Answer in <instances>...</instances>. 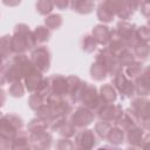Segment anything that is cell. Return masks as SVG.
Returning a JSON list of instances; mask_svg holds the SVG:
<instances>
[{"mask_svg":"<svg viewBox=\"0 0 150 150\" xmlns=\"http://www.w3.org/2000/svg\"><path fill=\"white\" fill-rule=\"evenodd\" d=\"M34 66L32 64L29 56L23 54H14L9 62L5 63V71H6V79L8 83L15 82V81H21L23 76L28 73L30 68Z\"/></svg>","mask_w":150,"mask_h":150,"instance_id":"6da1fadb","label":"cell"},{"mask_svg":"<svg viewBox=\"0 0 150 150\" xmlns=\"http://www.w3.org/2000/svg\"><path fill=\"white\" fill-rule=\"evenodd\" d=\"M36 46L33 30L26 23H18L12 35V49L14 54H23Z\"/></svg>","mask_w":150,"mask_h":150,"instance_id":"7a4b0ae2","label":"cell"},{"mask_svg":"<svg viewBox=\"0 0 150 150\" xmlns=\"http://www.w3.org/2000/svg\"><path fill=\"white\" fill-rule=\"evenodd\" d=\"M130 110L136 116L138 124L149 131L150 129V101L144 96L131 97Z\"/></svg>","mask_w":150,"mask_h":150,"instance_id":"3957f363","label":"cell"},{"mask_svg":"<svg viewBox=\"0 0 150 150\" xmlns=\"http://www.w3.org/2000/svg\"><path fill=\"white\" fill-rule=\"evenodd\" d=\"M23 128L22 118L16 114H6L0 116V137L12 141L15 134Z\"/></svg>","mask_w":150,"mask_h":150,"instance_id":"277c9868","label":"cell"},{"mask_svg":"<svg viewBox=\"0 0 150 150\" xmlns=\"http://www.w3.org/2000/svg\"><path fill=\"white\" fill-rule=\"evenodd\" d=\"M29 60L34 68L40 70L41 73H47L50 67V61H52V55L49 49L41 45V46H35L30 50Z\"/></svg>","mask_w":150,"mask_h":150,"instance_id":"5b68a950","label":"cell"},{"mask_svg":"<svg viewBox=\"0 0 150 150\" xmlns=\"http://www.w3.org/2000/svg\"><path fill=\"white\" fill-rule=\"evenodd\" d=\"M111 84H112L114 88L116 89L117 94H120V96H121L122 100L131 98V97H134V96L136 95V94H135L134 80L129 79V77L123 73V70L112 76Z\"/></svg>","mask_w":150,"mask_h":150,"instance_id":"8992f818","label":"cell"},{"mask_svg":"<svg viewBox=\"0 0 150 150\" xmlns=\"http://www.w3.org/2000/svg\"><path fill=\"white\" fill-rule=\"evenodd\" d=\"M136 28H137V26L135 23H130L127 20H121L116 25L114 30L116 32L118 38L125 43V46L129 49H131L139 42L136 36Z\"/></svg>","mask_w":150,"mask_h":150,"instance_id":"52a82bcc","label":"cell"},{"mask_svg":"<svg viewBox=\"0 0 150 150\" xmlns=\"http://www.w3.org/2000/svg\"><path fill=\"white\" fill-rule=\"evenodd\" d=\"M68 117H69V121L71 122V124L79 130V129H83V128H87L88 125H90L94 122L96 115L91 109H89L84 105H79L77 108L73 109V111L70 112V115Z\"/></svg>","mask_w":150,"mask_h":150,"instance_id":"ba28073f","label":"cell"},{"mask_svg":"<svg viewBox=\"0 0 150 150\" xmlns=\"http://www.w3.org/2000/svg\"><path fill=\"white\" fill-rule=\"evenodd\" d=\"M124 142L129 148H145L149 142V131L141 125H135L124 131Z\"/></svg>","mask_w":150,"mask_h":150,"instance_id":"9c48e42d","label":"cell"},{"mask_svg":"<svg viewBox=\"0 0 150 150\" xmlns=\"http://www.w3.org/2000/svg\"><path fill=\"white\" fill-rule=\"evenodd\" d=\"M56 117H68L73 111V103L67 97L49 95L45 102Z\"/></svg>","mask_w":150,"mask_h":150,"instance_id":"30bf717a","label":"cell"},{"mask_svg":"<svg viewBox=\"0 0 150 150\" xmlns=\"http://www.w3.org/2000/svg\"><path fill=\"white\" fill-rule=\"evenodd\" d=\"M123 108L121 104H114V103H103L98 110L95 112V115L98 117V120L110 123L111 125H116L120 121V118L123 115Z\"/></svg>","mask_w":150,"mask_h":150,"instance_id":"8fae6325","label":"cell"},{"mask_svg":"<svg viewBox=\"0 0 150 150\" xmlns=\"http://www.w3.org/2000/svg\"><path fill=\"white\" fill-rule=\"evenodd\" d=\"M95 61H98L107 70L108 75H110L111 77L114 75H116L117 73L122 71L123 70V67L120 64L118 60L116 59V56H114L107 47H103L102 49L98 50V53L96 54V57H95Z\"/></svg>","mask_w":150,"mask_h":150,"instance_id":"7c38bea8","label":"cell"},{"mask_svg":"<svg viewBox=\"0 0 150 150\" xmlns=\"http://www.w3.org/2000/svg\"><path fill=\"white\" fill-rule=\"evenodd\" d=\"M74 137H75L74 139L75 148H79V149H93L94 146L97 145L100 139L96 136L94 130L87 129V128L79 129L74 135Z\"/></svg>","mask_w":150,"mask_h":150,"instance_id":"4fadbf2b","label":"cell"},{"mask_svg":"<svg viewBox=\"0 0 150 150\" xmlns=\"http://www.w3.org/2000/svg\"><path fill=\"white\" fill-rule=\"evenodd\" d=\"M82 105L91 109L94 112H96L98 110V108L104 103L100 95H98V91H97V88L94 86V84H90L87 82L86 84V88L83 90V94L81 96V101Z\"/></svg>","mask_w":150,"mask_h":150,"instance_id":"5bb4252c","label":"cell"},{"mask_svg":"<svg viewBox=\"0 0 150 150\" xmlns=\"http://www.w3.org/2000/svg\"><path fill=\"white\" fill-rule=\"evenodd\" d=\"M68 80V94H67V98L73 103H79L81 101V96L83 94V90L86 88L87 82L82 81L80 77L75 76V75H70L67 76Z\"/></svg>","mask_w":150,"mask_h":150,"instance_id":"9a60e30c","label":"cell"},{"mask_svg":"<svg viewBox=\"0 0 150 150\" xmlns=\"http://www.w3.org/2000/svg\"><path fill=\"white\" fill-rule=\"evenodd\" d=\"M49 88H50V95L60 96V97H67L68 94V80L66 76L55 74L48 77Z\"/></svg>","mask_w":150,"mask_h":150,"instance_id":"2e32d148","label":"cell"},{"mask_svg":"<svg viewBox=\"0 0 150 150\" xmlns=\"http://www.w3.org/2000/svg\"><path fill=\"white\" fill-rule=\"evenodd\" d=\"M52 144H53V135L48 130L29 134L30 149H49Z\"/></svg>","mask_w":150,"mask_h":150,"instance_id":"e0dca14e","label":"cell"},{"mask_svg":"<svg viewBox=\"0 0 150 150\" xmlns=\"http://www.w3.org/2000/svg\"><path fill=\"white\" fill-rule=\"evenodd\" d=\"M111 8L115 16L121 20H128L134 15V11L128 6L125 0H104Z\"/></svg>","mask_w":150,"mask_h":150,"instance_id":"ac0fdd59","label":"cell"},{"mask_svg":"<svg viewBox=\"0 0 150 150\" xmlns=\"http://www.w3.org/2000/svg\"><path fill=\"white\" fill-rule=\"evenodd\" d=\"M135 84V94L138 96L146 97L150 94V79H149V69L144 68L143 71L134 79Z\"/></svg>","mask_w":150,"mask_h":150,"instance_id":"d6986e66","label":"cell"},{"mask_svg":"<svg viewBox=\"0 0 150 150\" xmlns=\"http://www.w3.org/2000/svg\"><path fill=\"white\" fill-rule=\"evenodd\" d=\"M23 84L25 88L29 91V93H34L36 91V89L39 88L40 83L43 80V73H41L40 70H38L36 68H30L28 70V73L23 76Z\"/></svg>","mask_w":150,"mask_h":150,"instance_id":"ffe728a7","label":"cell"},{"mask_svg":"<svg viewBox=\"0 0 150 150\" xmlns=\"http://www.w3.org/2000/svg\"><path fill=\"white\" fill-rule=\"evenodd\" d=\"M69 7L77 14L87 15L94 12L95 1L94 0H69Z\"/></svg>","mask_w":150,"mask_h":150,"instance_id":"44dd1931","label":"cell"},{"mask_svg":"<svg viewBox=\"0 0 150 150\" xmlns=\"http://www.w3.org/2000/svg\"><path fill=\"white\" fill-rule=\"evenodd\" d=\"M110 30L111 29L107 25L100 23V25L94 26V28L91 30V35L96 40L97 45H101L104 47V46H107V43L110 39Z\"/></svg>","mask_w":150,"mask_h":150,"instance_id":"7402d4cb","label":"cell"},{"mask_svg":"<svg viewBox=\"0 0 150 150\" xmlns=\"http://www.w3.org/2000/svg\"><path fill=\"white\" fill-rule=\"evenodd\" d=\"M96 15H97V19L102 22V23H109L114 20L115 18V14L114 12L111 11V8L107 5V2L104 0H102L98 6H97V9H96Z\"/></svg>","mask_w":150,"mask_h":150,"instance_id":"603a6c76","label":"cell"},{"mask_svg":"<svg viewBox=\"0 0 150 150\" xmlns=\"http://www.w3.org/2000/svg\"><path fill=\"white\" fill-rule=\"evenodd\" d=\"M12 149H29V132L19 130L12 139Z\"/></svg>","mask_w":150,"mask_h":150,"instance_id":"cb8c5ba5","label":"cell"},{"mask_svg":"<svg viewBox=\"0 0 150 150\" xmlns=\"http://www.w3.org/2000/svg\"><path fill=\"white\" fill-rule=\"evenodd\" d=\"M98 95L104 103H114L117 98V91L111 83H105L100 88Z\"/></svg>","mask_w":150,"mask_h":150,"instance_id":"d4e9b609","label":"cell"},{"mask_svg":"<svg viewBox=\"0 0 150 150\" xmlns=\"http://www.w3.org/2000/svg\"><path fill=\"white\" fill-rule=\"evenodd\" d=\"M105 139L109 143H111L112 145H120V144L124 143V131H123V129H121L118 125H111Z\"/></svg>","mask_w":150,"mask_h":150,"instance_id":"484cf974","label":"cell"},{"mask_svg":"<svg viewBox=\"0 0 150 150\" xmlns=\"http://www.w3.org/2000/svg\"><path fill=\"white\" fill-rule=\"evenodd\" d=\"M33 35H34L36 46H39V45H43L49 41V39L52 36V30L49 28H47L46 26H38L33 30Z\"/></svg>","mask_w":150,"mask_h":150,"instance_id":"4316f807","label":"cell"},{"mask_svg":"<svg viewBox=\"0 0 150 150\" xmlns=\"http://www.w3.org/2000/svg\"><path fill=\"white\" fill-rule=\"evenodd\" d=\"M0 54L4 59H8L14 55L12 49V35L6 34L0 38Z\"/></svg>","mask_w":150,"mask_h":150,"instance_id":"83f0119b","label":"cell"},{"mask_svg":"<svg viewBox=\"0 0 150 150\" xmlns=\"http://www.w3.org/2000/svg\"><path fill=\"white\" fill-rule=\"evenodd\" d=\"M144 67H143V61L139 60H135L132 63H130L129 66L123 68V73L131 80H134L135 77H137L142 71H143Z\"/></svg>","mask_w":150,"mask_h":150,"instance_id":"f1b7e54d","label":"cell"},{"mask_svg":"<svg viewBox=\"0 0 150 150\" xmlns=\"http://www.w3.org/2000/svg\"><path fill=\"white\" fill-rule=\"evenodd\" d=\"M61 137H67V138H70V137H74V135L76 134L77 129L71 124V122L68 120V117H66L61 124L59 125L57 130H56Z\"/></svg>","mask_w":150,"mask_h":150,"instance_id":"f546056e","label":"cell"},{"mask_svg":"<svg viewBox=\"0 0 150 150\" xmlns=\"http://www.w3.org/2000/svg\"><path fill=\"white\" fill-rule=\"evenodd\" d=\"M35 115H36V117H39L40 120H42L48 127L56 118V116L53 114V111L49 109V107L46 103L42 104L38 110H35Z\"/></svg>","mask_w":150,"mask_h":150,"instance_id":"4dcf8cb0","label":"cell"},{"mask_svg":"<svg viewBox=\"0 0 150 150\" xmlns=\"http://www.w3.org/2000/svg\"><path fill=\"white\" fill-rule=\"evenodd\" d=\"M80 46H81V49L84 52V53H94L97 48V42L96 40L93 38L91 34H86L81 38L80 40Z\"/></svg>","mask_w":150,"mask_h":150,"instance_id":"1f68e13d","label":"cell"},{"mask_svg":"<svg viewBox=\"0 0 150 150\" xmlns=\"http://www.w3.org/2000/svg\"><path fill=\"white\" fill-rule=\"evenodd\" d=\"M131 52L135 56L136 60L139 61H145L149 56V43H144V42H138L134 48H131Z\"/></svg>","mask_w":150,"mask_h":150,"instance_id":"d6a6232c","label":"cell"},{"mask_svg":"<svg viewBox=\"0 0 150 150\" xmlns=\"http://www.w3.org/2000/svg\"><path fill=\"white\" fill-rule=\"evenodd\" d=\"M90 76L95 81H103L108 76V73H107L105 68L98 61H95L90 66Z\"/></svg>","mask_w":150,"mask_h":150,"instance_id":"836d02e7","label":"cell"},{"mask_svg":"<svg viewBox=\"0 0 150 150\" xmlns=\"http://www.w3.org/2000/svg\"><path fill=\"white\" fill-rule=\"evenodd\" d=\"M62 22L63 20L60 14H48L45 19V26L49 28L50 30L59 29L62 26Z\"/></svg>","mask_w":150,"mask_h":150,"instance_id":"e575fe53","label":"cell"},{"mask_svg":"<svg viewBox=\"0 0 150 150\" xmlns=\"http://www.w3.org/2000/svg\"><path fill=\"white\" fill-rule=\"evenodd\" d=\"M45 130H48V125L42 120H40L39 117H35V118L30 120L28 125H27V131L29 134L41 132V131H45Z\"/></svg>","mask_w":150,"mask_h":150,"instance_id":"d590c367","label":"cell"},{"mask_svg":"<svg viewBox=\"0 0 150 150\" xmlns=\"http://www.w3.org/2000/svg\"><path fill=\"white\" fill-rule=\"evenodd\" d=\"M110 128H111V124H110V123L98 120V122L95 123L94 131H95L96 136H97L100 139H105V138H107V135H108V132H109V130H110Z\"/></svg>","mask_w":150,"mask_h":150,"instance_id":"8d00e7d4","label":"cell"},{"mask_svg":"<svg viewBox=\"0 0 150 150\" xmlns=\"http://www.w3.org/2000/svg\"><path fill=\"white\" fill-rule=\"evenodd\" d=\"M35 8L40 15H48L54 8L53 0H36Z\"/></svg>","mask_w":150,"mask_h":150,"instance_id":"74e56055","label":"cell"},{"mask_svg":"<svg viewBox=\"0 0 150 150\" xmlns=\"http://www.w3.org/2000/svg\"><path fill=\"white\" fill-rule=\"evenodd\" d=\"M116 59L118 60V62H120V64L124 68V67H127V66H129L130 63H132L136 59H135V56H134V54H132V52H131V49H129V48H127V49H124L122 53H120L117 56H116Z\"/></svg>","mask_w":150,"mask_h":150,"instance_id":"f35d334b","label":"cell"},{"mask_svg":"<svg viewBox=\"0 0 150 150\" xmlns=\"http://www.w3.org/2000/svg\"><path fill=\"white\" fill-rule=\"evenodd\" d=\"M25 84L21 81H15L12 82L9 88H8V93L12 97H22L25 95Z\"/></svg>","mask_w":150,"mask_h":150,"instance_id":"ab89813d","label":"cell"},{"mask_svg":"<svg viewBox=\"0 0 150 150\" xmlns=\"http://www.w3.org/2000/svg\"><path fill=\"white\" fill-rule=\"evenodd\" d=\"M46 100L42 95H40L39 93H30V96L28 98V105L32 110H38L42 104H45Z\"/></svg>","mask_w":150,"mask_h":150,"instance_id":"60d3db41","label":"cell"},{"mask_svg":"<svg viewBox=\"0 0 150 150\" xmlns=\"http://www.w3.org/2000/svg\"><path fill=\"white\" fill-rule=\"evenodd\" d=\"M136 36H137V40L139 42L149 43V41H150V30H149V27L146 25H143V26L137 27L136 28Z\"/></svg>","mask_w":150,"mask_h":150,"instance_id":"b9f144b4","label":"cell"},{"mask_svg":"<svg viewBox=\"0 0 150 150\" xmlns=\"http://www.w3.org/2000/svg\"><path fill=\"white\" fill-rule=\"evenodd\" d=\"M55 148L56 149H60V150H68V149H74L75 148V144L69 138L62 137V138L57 139V142L55 144Z\"/></svg>","mask_w":150,"mask_h":150,"instance_id":"7bdbcfd3","label":"cell"},{"mask_svg":"<svg viewBox=\"0 0 150 150\" xmlns=\"http://www.w3.org/2000/svg\"><path fill=\"white\" fill-rule=\"evenodd\" d=\"M53 4L57 9L61 11H64L69 7V0H53Z\"/></svg>","mask_w":150,"mask_h":150,"instance_id":"ee69618b","label":"cell"},{"mask_svg":"<svg viewBox=\"0 0 150 150\" xmlns=\"http://www.w3.org/2000/svg\"><path fill=\"white\" fill-rule=\"evenodd\" d=\"M138 9L141 11V13L145 16V18H148L149 16V0H143L142 2H141V5H139V7H138Z\"/></svg>","mask_w":150,"mask_h":150,"instance_id":"f6af8a7d","label":"cell"},{"mask_svg":"<svg viewBox=\"0 0 150 150\" xmlns=\"http://www.w3.org/2000/svg\"><path fill=\"white\" fill-rule=\"evenodd\" d=\"M142 1H143V0H125V2L128 4V6H129L134 12L138 9V7H139V5H141Z\"/></svg>","mask_w":150,"mask_h":150,"instance_id":"bcb514c9","label":"cell"},{"mask_svg":"<svg viewBox=\"0 0 150 150\" xmlns=\"http://www.w3.org/2000/svg\"><path fill=\"white\" fill-rule=\"evenodd\" d=\"M7 83V79H6V71H5V63L2 66H0V87H2L4 84Z\"/></svg>","mask_w":150,"mask_h":150,"instance_id":"7dc6e473","label":"cell"},{"mask_svg":"<svg viewBox=\"0 0 150 150\" xmlns=\"http://www.w3.org/2000/svg\"><path fill=\"white\" fill-rule=\"evenodd\" d=\"M0 149H12V141L0 137Z\"/></svg>","mask_w":150,"mask_h":150,"instance_id":"c3c4849f","label":"cell"},{"mask_svg":"<svg viewBox=\"0 0 150 150\" xmlns=\"http://www.w3.org/2000/svg\"><path fill=\"white\" fill-rule=\"evenodd\" d=\"M1 1L5 6H8V7H16L21 4V0H1Z\"/></svg>","mask_w":150,"mask_h":150,"instance_id":"681fc988","label":"cell"},{"mask_svg":"<svg viewBox=\"0 0 150 150\" xmlns=\"http://www.w3.org/2000/svg\"><path fill=\"white\" fill-rule=\"evenodd\" d=\"M6 100H7V96H6V91H5L2 88H0V108L5 105V103H6Z\"/></svg>","mask_w":150,"mask_h":150,"instance_id":"f907efd6","label":"cell"},{"mask_svg":"<svg viewBox=\"0 0 150 150\" xmlns=\"http://www.w3.org/2000/svg\"><path fill=\"white\" fill-rule=\"evenodd\" d=\"M4 61H5V59H4V56H2V55H1V54H0V66H2V64H4V63H5V62H4Z\"/></svg>","mask_w":150,"mask_h":150,"instance_id":"816d5d0a","label":"cell"},{"mask_svg":"<svg viewBox=\"0 0 150 150\" xmlns=\"http://www.w3.org/2000/svg\"><path fill=\"white\" fill-rule=\"evenodd\" d=\"M0 116H1V112H0Z\"/></svg>","mask_w":150,"mask_h":150,"instance_id":"f5cc1de1","label":"cell"},{"mask_svg":"<svg viewBox=\"0 0 150 150\" xmlns=\"http://www.w3.org/2000/svg\"><path fill=\"white\" fill-rule=\"evenodd\" d=\"M94 1H95V0H94Z\"/></svg>","mask_w":150,"mask_h":150,"instance_id":"db71d44e","label":"cell"}]
</instances>
